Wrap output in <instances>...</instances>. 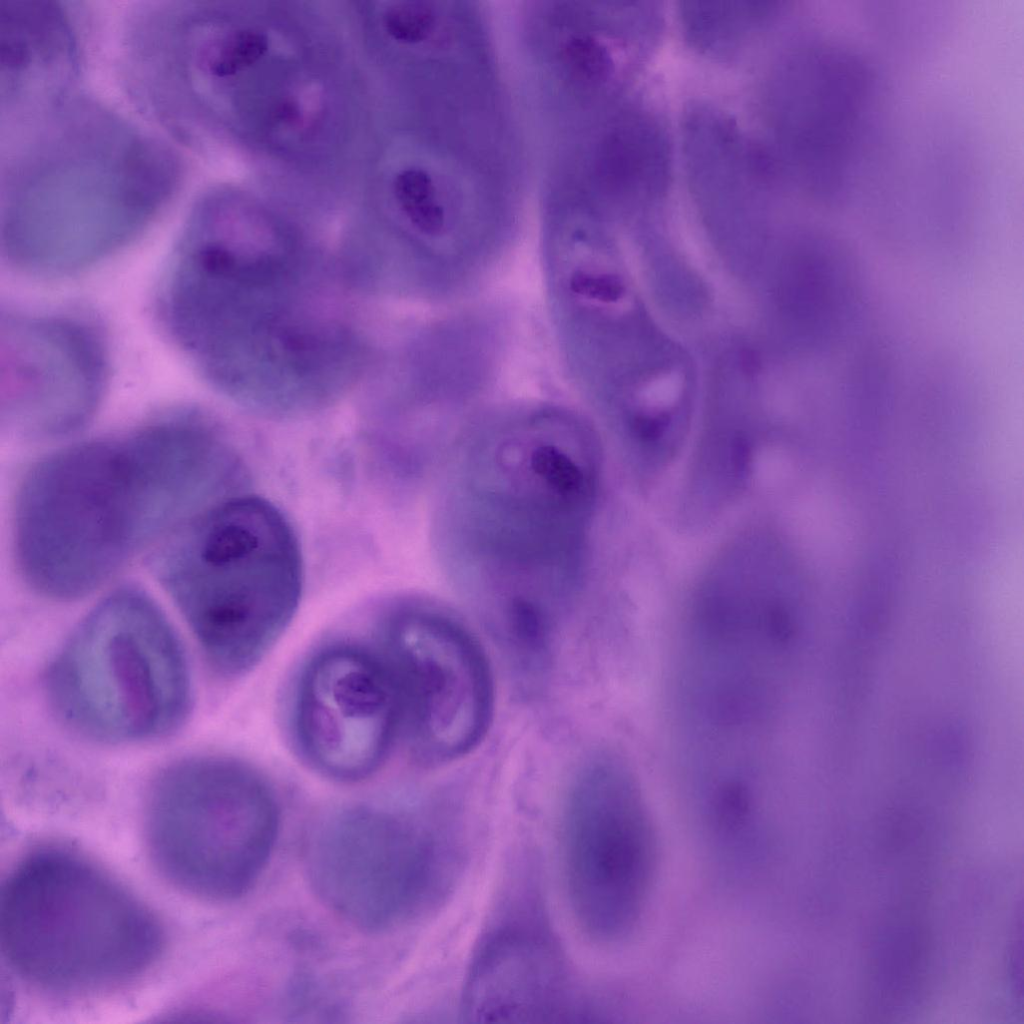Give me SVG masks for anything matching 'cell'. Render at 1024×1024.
Wrapping results in <instances>:
<instances>
[{
  "instance_id": "20",
  "label": "cell",
  "mask_w": 1024,
  "mask_h": 1024,
  "mask_svg": "<svg viewBox=\"0 0 1024 1024\" xmlns=\"http://www.w3.org/2000/svg\"><path fill=\"white\" fill-rule=\"evenodd\" d=\"M683 381L679 374L669 373L651 380L640 393L642 402L654 409L673 406L682 392Z\"/></svg>"
},
{
  "instance_id": "10",
  "label": "cell",
  "mask_w": 1024,
  "mask_h": 1024,
  "mask_svg": "<svg viewBox=\"0 0 1024 1024\" xmlns=\"http://www.w3.org/2000/svg\"><path fill=\"white\" fill-rule=\"evenodd\" d=\"M561 851L572 913L590 938L614 942L638 920L655 839L632 771L615 756L587 763L563 803Z\"/></svg>"
},
{
  "instance_id": "7",
  "label": "cell",
  "mask_w": 1024,
  "mask_h": 1024,
  "mask_svg": "<svg viewBox=\"0 0 1024 1024\" xmlns=\"http://www.w3.org/2000/svg\"><path fill=\"white\" fill-rule=\"evenodd\" d=\"M279 809L266 780L219 756L187 758L155 778L147 803L152 858L177 888L208 900L243 895L273 850Z\"/></svg>"
},
{
  "instance_id": "21",
  "label": "cell",
  "mask_w": 1024,
  "mask_h": 1024,
  "mask_svg": "<svg viewBox=\"0 0 1024 1024\" xmlns=\"http://www.w3.org/2000/svg\"><path fill=\"white\" fill-rule=\"evenodd\" d=\"M278 114L282 120L288 121L290 123L296 121L299 117L297 106L291 102L282 104Z\"/></svg>"
},
{
  "instance_id": "14",
  "label": "cell",
  "mask_w": 1024,
  "mask_h": 1024,
  "mask_svg": "<svg viewBox=\"0 0 1024 1024\" xmlns=\"http://www.w3.org/2000/svg\"><path fill=\"white\" fill-rule=\"evenodd\" d=\"M58 16L57 10L47 7L2 9L1 72L6 75L8 103L15 98L18 104L21 97L34 100L70 72L73 44Z\"/></svg>"
},
{
  "instance_id": "9",
  "label": "cell",
  "mask_w": 1024,
  "mask_h": 1024,
  "mask_svg": "<svg viewBox=\"0 0 1024 1024\" xmlns=\"http://www.w3.org/2000/svg\"><path fill=\"white\" fill-rule=\"evenodd\" d=\"M381 656L400 702V736L423 765L463 758L484 739L494 683L476 638L454 615L420 598H397L377 619Z\"/></svg>"
},
{
  "instance_id": "15",
  "label": "cell",
  "mask_w": 1024,
  "mask_h": 1024,
  "mask_svg": "<svg viewBox=\"0 0 1024 1024\" xmlns=\"http://www.w3.org/2000/svg\"><path fill=\"white\" fill-rule=\"evenodd\" d=\"M782 3L684 2L682 25L691 44L702 53L734 60L766 30L784 9Z\"/></svg>"
},
{
  "instance_id": "19",
  "label": "cell",
  "mask_w": 1024,
  "mask_h": 1024,
  "mask_svg": "<svg viewBox=\"0 0 1024 1024\" xmlns=\"http://www.w3.org/2000/svg\"><path fill=\"white\" fill-rule=\"evenodd\" d=\"M394 192L406 220L435 209V188L430 175L424 170L410 168L400 172L394 182Z\"/></svg>"
},
{
  "instance_id": "17",
  "label": "cell",
  "mask_w": 1024,
  "mask_h": 1024,
  "mask_svg": "<svg viewBox=\"0 0 1024 1024\" xmlns=\"http://www.w3.org/2000/svg\"><path fill=\"white\" fill-rule=\"evenodd\" d=\"M564 57L571 71L590 84L605 82L614 69L613 59L598 40L589 36L575 37L568 41Z\"/></svg>"
},
{
  "instance_id": "11",
  "label": "cell",
  "mask_w": 1024,
  "mask_h": 1024,
  "mask_svg": "<svg viewBox=\"0 0 1024 1024\" xmlns=\"http://www.w3.org/2000/svg\"><path fill=\"white\" fill-rule=\"evenodd\" d=\"M400 722L397 689L381 655L334 644L302 670L293 733L300 754L322 775L342 782L371 776L400 736Z\"/></svg>"
},
{
  "instance_id": "13",
  "label": "cell",
  "mask_w": 1024,
  "mask_h": 1024,
  "mask_svg": "<svg viewBox=\"0 0 1024 1024\" xmlns=\"http://www.w3.org/2000/svg\"><path fill=\"white\" fill-rule=\"evenodd\" d=\"M511 921L482 938L461 998L474 1023H568L590 1016L557 940L539 921Z\"/></svg>"
},
{
  "instance_id": "5",
  "label": "cell",
  "mask_w": 1024,
  "mask_h": 1024,
  "mask_svg": "<svg viewBox=\"0 0 1024 1024\" xmlns=\"http://www.w3.org/2000/svg\"><path fill=\"white\" fill-rule=\"evenodd\" d=\"M2 949L24 980L62 993L124 984L157 958L150 910L86 858L61 848L24 857L1 894Z\"/></svg>"
},
{
  "instance_id": "18",
  "label": "cell",
  "mask_w": 1024,
  "mask_h": 1024,
  "mask_svg": "<svg viewBox=\"0 0 1024 1024\" xmlns=\"http://www.w3.org/2000/svg\"><path fill=\"white\" fill-rule=\"evenodd\" d=\"M435 22L433 10L422 2H403L389 7L383 24L387 33L395 40L413 44L423 41L430 34Z\"/></svg>"
},
{
  "instance_id": "8",
  "label": "cell",
  "mask_w": 1024,
  "mask_h": 1024,
  "mask_svg": "<svg viewBox=\"0 0 1024 1024\" xmlns=\"http://www.w3.org/2000/svg\"><path fill=\"white\" fill-rule=\"evenodd\" d=\"M463 856V838L450 823L357 807L316 829L306 865L326 906L353 926L378 931L445 900Z\"/></svg>"
},
{
  "instance_id": "3",
  "label": "cell",
  "mask_w": 1024,
  "mask_h": 1024,
  "mask_svg": "<svg viewBox=\"0 0 1024 1024\" xmlns=\"http://www.w3.org/2000/svg\"><path fill=\"white\" fill-rule=\"evenodd\" d=\"M341 277L285 251L172 253L158 297L162 324L198 371L284 369L350 327Z\"/></svg>"
},
{
  "instance_id": "1",
  "label": "cell",
  "mask_w": 1024,
  "mask_h": 1024,
  "mask_svg": "<svg viewBox=\"0 0 1024 1024\" xmlns=\"http://www.w3.org/2000/svg\"><path fill=\"white\" fill-rule=\"evenodd\" d=\"M603 452L584 420L553 409L505 413L447 460L434 518L445 576L474 606L559 615L595 573Z\"/></svg>"
},
{
  "instance_id": "12",
  "label": "cell",
  "mask_w": 1024,
  "mask_h": 1024,
  "mask_svg": "<svg viewBox=\"0 0 1024 1024\" xmlns=\"http://www.w3.org/2000/svg\"><path fill=\"white\" fill-rule=\"evenodd\" d=\"M107 353L86 320L65 315L9 314L1 324V418L26 438L81 428L105 388Z\"/></svg>"
},
{
  "instance_id": "16",
  "label": "cell",
  "mask_w": 1024,
  "mask_h": 1024,
  "mask_svg": "<svg viewBox=\"0 0 1024 1024\" xmlns=\"http://www.w3.org/2000/svg\"><path fill=\"white\" fill-rule=\"evenodd\" d=\"M264 34L254 30L237 31L207 48H200L198 64L217 78H227L258 61L267 51Z\"/></svg>"
},
{
  "instance_id": "2",
  "label": "cell",
  "mask_w": 1024,
  "mask_h": 1024,
  "mask_svg": "<svg viewBox=\"0 0 1024 1024\" xmlns=\"http://www.w3.org/2000/svg\"><path fill=\"white\" fill-rule=\"evenodd\" d=\"M245 471L220 428L190 411L51 454L17 492L21 575L47 598L85 596L144 547L236 493Z\"/></svg>"
},
{
  "instance_id": "6",
  "label": "cell",
  "mask_w": 1024,
  "mask_h": 1024,
  "mask_svg": "<svg viewBox=\"0 0 1024 1024\" xmlns=\"http://www.w3.org/2000/svg\"><path fill=\"white\" fill-rule=\"evenodd\" d=\"M56 715L106 743L157 739L188 714L190 679L181 644L153 601L121 589L79 624L45 675Z\"/></svg>"
},
{
  "instance_id": "4",
  "label": "cell",
  "mask_w": 1024,
  "mask_h": 1024,
  "mask_svg": "<svg viewBox=\"0 0 1024 1024\" xmlns=\"http://www.w3.org/2000/svg\"><path fill=\"white\" fill-rule=\"evenodd\" d=\"M155 571L225 676L246 673L272 648L298 609L304 580L290 520L245 492L193 518L158 553Z\"/></svg>"
}]
</instances>
